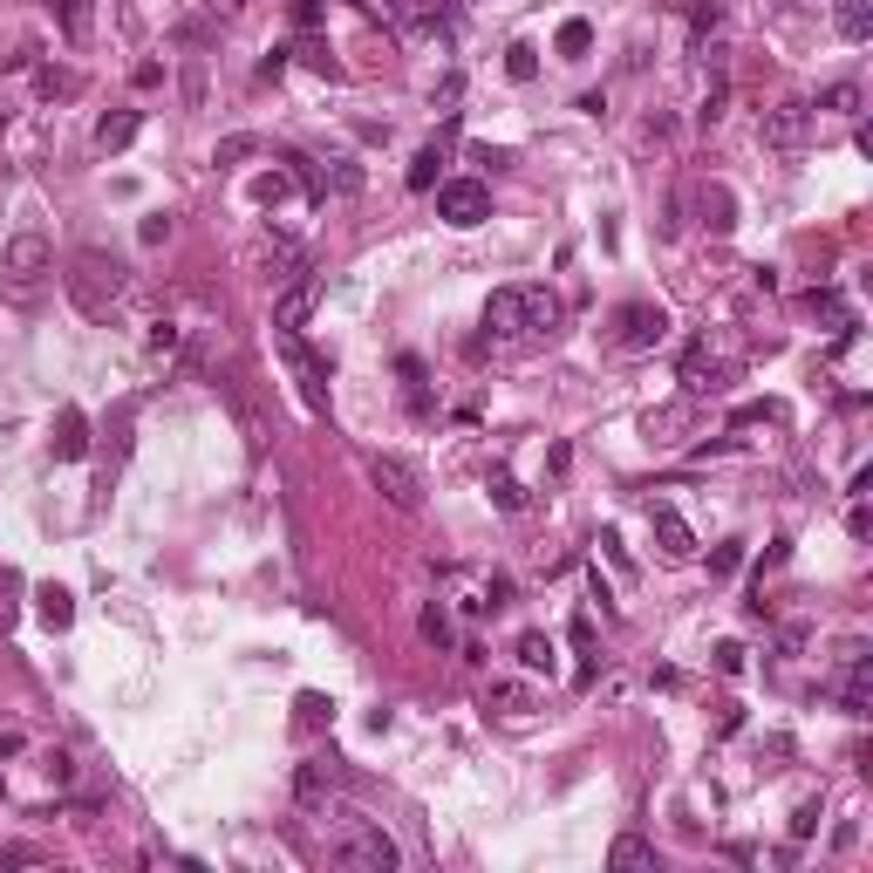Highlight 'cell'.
Instances as JSON below:
<instances>
[{
  "label": "cell",
  "instance_id": "obj_11",
  "mask_svg": "<svg viewBox=\"0 0 873 873\" xmlns=\"http://www.w3.org/2000/svg\"><path fill=\"white\" fill-rule=\"evenodd\" d=\"M648 526H655V546H662V560H696V532L683 526V512L676 505H648Z\"/></svg>",
  "mask_w": 873,
  "mask_h": 873
},
{
  "label": "cell",
  "instance_id": "obj_23",
  "mask_svg": "<svg viewBox=\"0 0 873 873\" xmlns=\"http://www.w3.org/2000/svg\"><path fill=\"white\" fill-rule=\"evenodd\" d=\"M485 710H498V717H532V689L526 683H498L492 696H485Z\"/></svg>",
  "mask_w": 873,
  "mask_h": 873
},
{
  "label": "cell",
  "instance_id": "obj_19",
  "mask_svg": "<svg viewBox=\"0 0 873 873\" xmlns=\"http://www.w3.org/2000/svg\"><path fill=\"white\" fill-rule=\"evenodd\" d=\"M833 21H839V35H846V41H867L873 35V7H867V0H833Z\"/></svg>",
  "mask_w": 873,
  "mask_h": 873
},
{
  "label": "cell",
  "instance_id": "obj_17",
  "mask_svg": "<svg viewBox=\"0 0 873 873\" xmlns=\"http://www.w3.org/2000/svg\"><path fill=\"white\" fill-rule=\"evenodd\" d=\"M703 226L710 232L737 226V198H730V185H703Z\"/></svg>",
  "mask_w": 873,
  "mask_h": 873
},
{
  "label": "cell",
  "instance_id": "obj_4",
  "mask_svg": "<svg viewBox=\"0 0 873 873\" xmlns=\"http://www.w3.org/2000/svg\"><path fill=\"white\" fill-rule=\"evenodd\" d=\"M328 839V860L335 867H348V873H396L403 867V853H396V839L382 833L376 819H348V826H335V833H321Z\"/></svg>",
  "mask_w": 873,
  "mask_h": 873
},
{
  "label": "cell",
  "instance_id": "obj_27",
  "mask_svg": "<svg viewBox=\"0 0 873 873\" xmlns=\"http://www.w3.org/2000/svg\"><path fill=\"white\" fill-rule=\"evenodd\" d=\"M35 89H41V96H76L82 76H76V69H55V62H48V69H35Z\"/></svg>",
  "mask_w": 873,
  "mask_h": 873
},
{
  "label": "cell",
  "instance_id": "obj_45",
  "mask_svg": "<svg viewBox=\"0 0 873 873\" xmlns=\"http://www.w3.org/2000/svg\"><path fill=\"white\" fill-rule=\"evenodd\" d=\"M205 14H212V21H232V14H239V0H205Z\"/></svg>",
  "mask_w": 873,
  "mask_h": 873
},
{
  "label": "cell",
  "instance_id": "obj_44",
  "mask_svg": "<svg viewBox=\"0 0 873 873\" xmlns=\"http://www.w3.org/2000/svg\"><path fill=\"white\" fill-rule=\"evenodd\" d=\"M471 164H492V171H498V164H512V151H492V144H471Z\"/></svg>",
  "mask_w": 873,
  "mask_h": 873
},
{
  "label": "cell",
  "instance_id": "obj_13",
  "mask_svg": "<svg viewBox=\"0 0 873 873\" xmlns=\"http://www.w3.org/2000/svg\"><path fill=\"white\" fill-rule=\"evenodd\" d=\"M396 376H403V410H410V417H430L437 403H430V376H423V362H417V355H396Z\"/></svg>",
  "mask_w": 873,
  "mask_h": 873
},
{
  "label": "cell",
  "instance_id": "obj_30",
  "mask_svg": "<svg viewBox=\"0 0 873 873\" xmlns=\"http://www.w3.org/2000/svg\"><path fill=\"white\" fill-rule=\"evenodd\" d=\"M423 642H437V648H451V614H444V601H430V608H423Z\"/></svg>",
  "mask_w": 873,
  "mask_h": 873
},
{
  "label": "cell",
  "instance_id": "obj_28",
  "mask_svg": "<svg viewBox=\"0 0 873 873\" xmlns=\"http://www.w3.org/2000/svg\"><path fill=\"white\" fill-rule=\"evenodd\" d=\"M819 110H839V116H860V82H833V89H819Z\"/></svg>",
  "mask_w": 873,
  "mask_h": 873
},
{
  "label": "cell",
  "instance_id": "obj_18",
  "mask_svg": "<svg viewBox=\"0 0 873 873\" xmlns=\"http://www.w3.org/2000/svg\"><path fill=\"white\" fill-rule=\"evenodd\" d=\"M608 867H655V839H642V833H621L608 846Z\"/></svg>",
  "mask_w": 873,
  "mask_h": 873
},
{
  "label": "cell",
  "instance_id": "obj_40",
  "mask_svg": "<svg viewBox=\"0 0 873 873\" xmlns=\"http://www.w3.org/2000/svg\"><path fill=\"white\" fill-rule=\"evenodd\" d=\"M723 103H730V89H723V82H710V96H703V110H696V123H717V116H723Z\"/></svg>",
  "mask_w": 873,
  "mask_h": 873
},
{
  "label": "cell",
  "instance_id": "obj_31",
  "mask_svg": "<svg viewBox=\"0 0 873 873\" xmlns=\"http://www.w3.org/2000/svg\"><path fill=\"white\" fill-rule=\"evenodd\" d=\"M287 191H294V171H266V178H253V198H260V205H280Z\"/></svg>",
  "mask_w": 873,
  "mask_h": 873
},
{
  "label": "cell",
  "instance_id": "obj_47",
  "mask_svg": "<svg viewBox=\"0 0 873 873\" xmlns=\"http://www.w3.org/2000/svg\"><path fill=\"white\" fill-rule=\"evenodd\" d=\"M417 7H437V0H417Z\"/></svg>",
  "mask_w": 873,
  "mask_h": 873
},
{
  "label": "cell",
  "instance_id": "obj_22",
  "mask_svg": "<svg viewBox=\"0 0 873 873\" xmlns=\"http://www.w3.org/2000/svg\"><path fill=\"white\" fill-rule=\"evenodd\" d=\"M48 7H55V21H62V35L76 41H89V7H96V0H48Z\"/></svg>",
  "mask_w": 873,
  "mask_h": 873
},
{
  "label": "cell",
  "instance_id": "obj_5",
  "mask_svg": "<svg viewBox=\"0 0 873 873\" xmlns=\"http://www.w3.org/2000/svg\"><path fill=\"white\" fill-rule=\"evenodd\" d=\"M273 342H280V362H287V369H294V382H301L307 417H328V355H314V348L301 342V328H280Z\"/></svg>",
  "mask_w": 873,
  "mask_h": 873
},
{
  "label": "cell",
  "instance_id": "obj_15",
  "mask_svg": "<svg viewBox=\"0 0 873 873\" xmlns=\"http://www.w3.org/2000/svg\"><path fill=\"white\" fill-rule=\"evenodd\" d=\"M805 307H812L819 321H833L839 335H853V307H846V294H839V287H812V294H805Z\"/></svg>",
  "mask_w": 873,
  "mask_h": 873
},
{
  "label": "cell",
  "instance_id": "obj_1",
  "mask_svg": "<svg viewBox=\"0 0 873 873\" xmlns=\"http://www.w3.org/2000/svg\"><path fill=\"white\" fill-rule=\"evenodd\" d=\"M560 321H567L560 294H553V287H532V280L498 287L492 301H485V328H492L498 342H546Z\"/></svg>",
  "mask_w": 873,
  "mask_h": 873
},
{
  "label": "cell",
  "instance_id": "obj_3",
  "mask_svg": "<svg viewBox=\"0 0 873 873\" xmlns=\"http://www.w3.org/2000/svg\"><path fill=\"white\" fill-rule=\"evenodd\" d=\"M62 287H69V301H76L89 321H103V314L123 301V287H130V266L116 260V253H103V246H82L76 260H69V273H62Z\"/></svg>",
  "mask_w": 873,
  "mask_h": 873
},
{
  "label": "cell",
  "instance_id": "obj_16",
  "mask_svg": "<svg viewBox=\"0 0 873 873\" xmlns=\"http://www.w3.org/2000/svg\"><path fill=\"white\" fill-rule=\"evenodd\" d=\"M328 191H335V198H355V191H362V164H355V157H328V171H321V198H328Z\"/></svg>",
  "mask_w": 873,
  "mask_h": 873
},
{
  "label": "cell",
  "instance_id": "obj_29",
  "mask_svg": "<svg viewBox=\"0 0 873 873\" xmlns=\"http://www.w3.org/2000/svg\"><path fill=\"white\" fill-rule=\"evenodd\" d=\"M294 710H301V723H307V730H321V723H335V703H328L321 689H301V703H294Z\"/></svg>",
  "mask_w": 873,
  "mask_h": 873
},
{
  "label": "cell",
  "instance_id": "obj_2",
  "mask_svg": "<svg viewBox=\"0 0 873 873\" xmlns=\"http://www.w3.org/2000/svg\"><path fill=\"white\" fill-rule=\"evenodd\" d=\"M48 287H55V246L41 232H14L0 246V307L28 314V307L48 301Z\"/></svg>",
  "mask_w": 873,
  "mask_h": 873
},
{
  "label": "cell",
  "instance_id": "obj_46",
  "mask_svg": "<svg viewBox=\"0 0 873 873\" xmlns=\"http://www.w3.org/2000/svg\"><path fill=\"white\" fill-rule=\"evenodd\" d=\"M294 21H301V28H314V21H321V0H301V7H294Z\"/></svg>",
  "mask_w": 873,
  "mask_h": 873
},
{
  "label": "cell",
  "instance_id": "obj_37",
  "mask_svg": "<svg viewBox=\"0 0 873 873\" xmlns=\"http://www.w3.org/2000/svg\"><path fill=\"white\" fill-rule=\"evenodd\" d=\"M205 103V69H198V55L185 62V110H198Z\"/></svg>",
  "mask_w": 873,
  "mask_h": 873
},
{
  "label": "cell",
  "instance_id": "obj_25",
  "mask_svg": "<svg viewBox=\"0 0 873 873\" xmlns=\"http://www.w3.org/2000/svg\"><path fill=\"white\" fill-rule=\"evenodd\" d=\"M519 662H526V669H546V676H553V635L526 628V635H519Z\"/></svg>",
  "mask_w": 873,
  "mask_h": 873
},
{
  "label": "cell",
  "instance_id": "obj_9",
  "mask_svg": "<svg viewBox=\"0 0 873 873\" xmlns=\"http://www.w3.org/2000/svg\"><path fill=\"white\" fill-rule=\"evenodd\" d=\"M764 151L778 157H798L805 144H812V103H778V110H764Z\"/></svg>",
  "mask_w": 873,
  "mask_h": 873
},
{
  "label": "cell",
  "instance_id": "obj_35",
  "mask_svg": "<svg viewBox=\"0 0 873 873\" xmlns=\"http://www.w3.org/2000/svg\"><path fill=\"white\" fill-rule=\"evenodd\" d=\"M253 151H260V137H246V130H239V137H226V144L212 151V164H239V157H253Z\"/></svg>",
  "mask_w": 873,
  "mask_h": 873
},
{
  "label": "cell",
  "instance_id": "obj_43",
  "mask_svg": "<svg viewBox=\"0 0 873 873\" xmlns=\"http://www.w3.org/2000/svg\"><path fill=\"white\" fill-rule=\"evenodd\" d=\"M0 860H7V867H35L41 853H35V846H0Z\"/></svg>",
  "mask_w": 873,
  "mask_h": 873
},
{
  "label": "cell",
  "instance_id": "obj_39",
  "mask_svg": "<svg viewBox=\"0 0 873 873\" xmlns=\"http://www.w3.org/2000/svg\"><path fill=\"white\" fill-rule=\"evenodd\" d=\"M717 669L723 676H744V642H717Z\"/></svg>",
  "mask_w": 873,
  "mask_h": 873
},
{
  "label": "cell",
  "instance_id": "obj_10",
  "mask_svg": "<svg viewBox=\"0 0 873 873\" xmlns=\"http://www.w3.org/2000/svg\"><path fill=\"white\" fill-rule=\"evenodd\" d=\"M662 335H669V314H662L655 301H628L621 314H614V342L628 348V355H648Z\"/></svg>",
  "mask_w": 873,
  "mask_h": 873
},
{
  "label": "cell",
  "instance_id": "obj_14",
  "mask_svg": "<svg viewBox=\"0 0 873 873\" xmlns=\"http://www.w3.org/2000/svg\"><path fill=\"white\" fill-rule=\"evenodd\" d=\"M137 130H144L137 110H110L103 123H96V144H103V151H123V144H137Z\"/></svg>",
  "mask_w": 873,
  "mask_h": 873
},
{
  "label": "cell",
  "instance_id": "obj_36",
  "mask_svg": "<svg viewBox=\"0 0 873 873\" xmlns=\"http://www.w3.org/2000/svg\"><path fill=\"white\" fill-rule=\"evenodd\" d=\"M819 833V798H798V812H792V839H812Z\"/></svg>",
  "mask_w": 873,
  "mask_h": 873
},
{
  "label": "cell",
  "instance_id": "obj_21",
  "mask_svg": "<svg viewBox=\"0 0 873 873\" xmlns=\"http://www.w3.org/2000/svg\"><path fill=\"white\" fill-rule=\"evenodd\" d=\"M437 185H444V151L423 144V151L410 157V191H437Z\"/></svg>",
  "mask_w": 873,
  "mask_h": 873
},
{
  "label": "cell",
  "instance_id": "obj_6",
  "mask_svg": "<svg viewBox=\"0 0 873 873\" xmlns=\"http://www.w3.org/2000/svg\"><path fill=\"white\" fill-rule=\"evenodd\" d=\"M369 485H376L396 512H423V471L410 464V457H396V451H376L369 457Z\"/></svg>",
  "mask_w": 873,
  "mask_h": 873
},
{
  "label": "cell",
  "instance_id": "obj_41",
  "mask_svg": "<svg viewBox=\"0 0 873 873\" xmlns=\"http://www.w3.org/2000/svg\"><path fill=\"white\" fill-rule=\"evenodd\" d=\"M171 348H178V328H171V321H157V328H151V355H171Z\"/></svg>",
  "mask_w": 873,
  "mask_h": 873
},
{
  "label": "cell",
  "instance_id": "obj_12",
  "mask_svg": "<svg viewBox=\"0 0 873 873\" xmlns=\"http://www.w3.org/2000/svg\"><path fill=\"white\" fill-rule=\"evenodd\" d=\"M48 451L62 457V464H82V457H89V417H82L76 403H69V410L55 417V437H48Z\"/></svg>",
  "mask_w": 873,
  "mask_h": 873
},
{
  "label": "cell",
  "instance_id": "obj_24",
  "mask_svg": "<svg viewBox=\"0 0 873 873\" xmlns=\"http://www.w3.org/2000/svg\"><path fill=\"white\" fill-rule=\"evenodd\" d=\"M492 505H498V512H526L532 498H526V485H519L512 471H492Z\"/></svg>",
  "mask_w": 873,
  "mask_h": 873
},
{
  "label": "cell",
  "instance_id": "obj_20",
  "mask_svg": "<svg viewBox=\"0 0 873 873\" xmlns=\"http://www.w3.org/2000/svg\"><path fill=\"white\" fill-rule=\"evenodd\" d=\"M35 601H41V621H48V628H69V621H76V594H69V587H55V580L41 587Z\"/></svg>",
  "mask_w": 873,
  "mask_h": 873
},
{
  "label": "cell",
  "instance_id": "obj_33",
  "mask_svg": "<svg viewBox=\"0 0 873 873\" xmlns=\"http://www.w3.org/2000/svg\"><path fill=\"white\" fill-rule=\"evenodd\" d=\"M737 567H744V539H723L717 553H710V573H717V580H730Z\"/></svg>",
  "mask_w": 873,
  "mask_h": 873
},
{
  "label": "cell",
  "instance_id": "obj_38",
  "mask_svg": "<svg viewBox=\"0 0 873 873\" xmlns=\"http://www.w3.org/2000/svg\"><path fill=\"white\" fill-rule=\"evenodd\" d=\"M137 239H144V246H164V239H171V212H151V219L137 226Z\"/></svg>",
  "mask_w": 873,
  "mask_h": 873
},
{
  "label": "cell",
  "instance_id": "obj_34",
  "mask_svg": "<svg viewBox=\"0 0 873 873\" xmlns=\"http://www.w3.org/2000/svg\"><path fill=\"white\" fill-rule=\"evenodd\" d=\"M594 48V28L587 21H560V55H587Z\"/></svg>",
  "mask_w": 873,
  "mask_h": 873
},
{
  "label": "cell",
  "instance_id": "obj_8",
  "mask_svg": "<svg viewBox=\"0 0 873 873\" xmlns=\"http://www.w3.org/2000/svg\"><path fill=\"white\" fill-rule=\"evenodd\" d=\"M321 294H328V273H314V266H301L294 280H280V301H273V328H307V314L321 307Z\"/></svg>",
  "mask_w": 873,
  "mask_h": 873
},
{
  "label": "cell",
  "instance_id": "obj_32",
  "mask_svg": "<svg viewBox=\"0 0 873 873\" xmlns=\"http://www.w3.org/2000/svg\"><path fill=\"white\" fill-rule=\"evenodd\" d=\"M717 28H723V7H717V0H703V7L689 14V35H696V48H703V41L717 35Z\"/></svg>",
  "mask_w": 873,
  "mask_h": 873
},
{
  "label": "cell",
  "instance_id": "obj_7",
  "mask_svg": "<svg viewBox=\"0 0 873 873\" xmlns=\"http://www.w3.org/2000/svg\"><path fill=\"white\" fill-rule=\"evenodd\" d=\"M437 219L457 226V232L485 226V219H492V191H485V178H444V185H437Z\"/></svg>",
  "mask_w": 873,
  "mask_h": 873
},
{
  "label": "cell",
  "instance_id": "obj_26",
  "mask_svg": "<svg viewBox=\"0 0 873 873\" xmlns=\"http://www.w3.org/2000/svg\"><path fill=\"white\" fill-rule=\"evenodd\" d=\"M505 76H512V82L539 76V48H532V41H512V48H505Z\"/></svg>",
  "mask_w": 873,
  "mask_h": 873
},
{
  "label": "cell",
  "instance_id": "obj_42",
  "mask_svg": "<svg viewBox=\"0 0 873 873\" xmlns=\"http://www.w3.org/2000/svg\"><path fill=\"white\" fill-rule=\"evenodd\" d=\"M130 82H137V89H157V82H164V62H137Z\"/></svg>",
  "mask_w": 873,
  "mask_h": 873
}]
</instances>
